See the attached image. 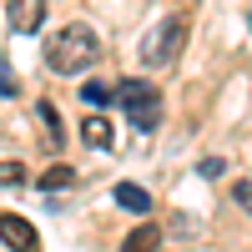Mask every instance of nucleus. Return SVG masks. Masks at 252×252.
<instances>
[{
  "label": "nucleus",
  "mask_w": 252,
  "mask_h": 252,
  "mask_svg": "<svg viewBox=\"0 0 252 252\" xmlns=\"http://www.w3.org/2000/svg\"><path fill=\"white\" fill-rule=\"evenodd\" d=\"M96 56H101V35L86 26V20H71V26H61V31L51 35L46 66H51L56 76H81Z\"/></svg>",
  "instance_id": "1"
},
{
  "label": "nucleus",
  "mask_w": 252,
  "mask_h": 252,
  "mask_svg": "<svg viewBox=\"0 0 252 252\" xmlns=\"http://www.w3.org/2000/svg\"><path fill=\"white\" fill-rule=\"evenodd\" d=\"M116 96H121V106H126L136 131H157L161 126V91L152 81H116Z\"/></svg>",
  "instance_id": "2"
},
{
  "label": "nucleus",
  "mask_w": 252,
  "mask_h": 252,
  "mask_svg": "<svg viewBox=\"0 0 252 252\" xmlns=\"http://www.w3.org/2000/svg\"><path fill=\"white\" fill-rule=\"evenodd\" d=\"M182 40H187V26H182V20H161V26L141 40V61H146V66H172L177 51H182Z\"/></svg>",
  "instance_id": "3"
},
{
  "label": "nucleus",
  "mask_w": 252,
  "mask_h": 252,
  "mask_svg": "<svg viewBox=\"0 0 252 252\" xmlns=\"http://www.w3.org/2000/svg\"><path fill=\"white\" fill-rule=\"evenodd\" d=\"M0 242L15 247V252H40V237H35V227L26 217H15V212H0Z\"/></svg>",
  "instance_id": "4"
},
{
  "label": "nucleus",
  "mask_w": 252,
  "mask_h": 252,
  "mask_svg": "<svg viewBox=\"0 0 252 252\" xmlns=\"http://www.w3.org/2000/svg\"><path fill=\"white\" fill-rule=\"evenodd\" d=\"M40 20H46V0H10V31L15 35L40 31Z\"/></svg>",
  "instance_id": "5"
},
{
  "label": "nucleus",
  "mask_w": 252,
  "mask_h": 252,
  "mask_svg": "<svg viewBox=\"0 0 252 252\" xmlns=\"http://www.w3.org/2000/svg\"><path fill=\"white\" fill-rule=\"evenodd\" d=\"M81 141H86L91 152H106V146L116 141V136H111V121L101 116V111H86V121H81Z\"/></svg>",
  "instance_id": "6"
},
{
  "label": "nucleus",
  "mask_w": 252,
  "mask_h": 252,
  "mask_svg": "<svg viewBox=\"0 0 252 252\" xmlns=\"http://www.w3.org/2000/svg\"><path fill=\"white\" fill-rule=\"evenodd\" d=\"M116 207H126V212L146 217V212H152V192H146V187H131V182H121V187H116Z\"/></svg>",
  "instance_id": "7"
},
{
  "label": "nucleus",
  "mask_w": 252,
  "mask_h": 252,
  "mask_svg": "<svg viewBox=\"0 0 252 252\" xmlns=\"http://www.w3.org/2000/svg\"><path fill=\"white\" fill-rule=\"evenodd\" d=\"M157 242H161V227L146 222V227H136V232L121 242V252H157Z\"/></svg>",
  "instance_id": "8"
},
{
  "label": "nucleus",
  "mask_w": 252,
  "mask_h": 252,
  "mask_svg": "<svg viewBox=\"0 0 252 252\" xmlns=\"http://www.w3.org/2000/svg\"><path fill=\"white\" fill-rule=\"evenodd\" d=\"M111 96H116V86H111V81H86V86H81V101H86L91 111H96V106H106Z\"/></svg>",
  "instance_id": "9"
},
{
  "label": "nucleus",
  "mask_w": 252,
  "mask_h": 252,
  "mask_svg": "<svg viewBox=\"0 0 252 252\" xmlns=\"http://www.w3.org/2000/svg\"><path fill=\"white\" fill-rule=\"evenodd\" d=\"M71 177H76L71 166H51V172L40 177V192H56V187H71Z\"/></svg>",
  "instance_id": "10"
},
{
  "label": "nucleus",
  "mask_w": 252,
  "mask_h": 252,
  "mask_svg": "<svg viewBox=\"0 0 252 252\" xmlns=\"http://www.w3.org/2000/svg\"><path fill=\"white\" fill-rule=\"evenodd\" d=\"M40 121H46L51 146H61V116H56V106H51V101H40Z\"/></svg>",
  "instance_id": "11"
},
{
  "label": "nucleus",
  "mask_w": 252,
  "mask_h": 252,
  "mask_svg": "<svg viewBox=\"0 0 252 252\" xmlns=\"http://www.w3.org/2000/svg\"><path fill=\"white\" fill-rule=\"evenodd\" d=\"M0 96H15V71H10L5 51H0Z\"/></svg>",
  "instance_id": "12"
},
{
  "label": "nucleus",
  "mask_w": 252,
  "mask_h": 252,
  "mask_svg": "<svg viewBox=\"0 0 252 252\" xmlns=\"http://www.w3.org/2000/svg\"><path fill=\"white\" fill-rule=\"evenodd\" d=\"M0 182H10V187H20V182H26V172H20V161H0Z\"/></svg>",
  "instance_id": "13"
},
{
  "label": "nucleus",
  "mask_w": 252,
  "mask_h": 252,
  "mask_svg": "<svg viewBox=\"0 0 252 252\" xmlns=\"http://www.w3.org/2000/svg\"><path fill=\"white\" fill-rule=\"evenodd\" d=\"M232 202L242 207V212H252V182H237L232 187Z\"/></svg>",
  "instance_id": "14"
},
{
  "label": "nucleus",
  "mask_w": 252,
  "mask_h": 252,
  "mask_svg": "<svg viewBox=\"0 0 252 252\" xmlns=\"http://www.w3.org/2000/svg\"><path fill=\"white\" fill-rule=\"evenodd\" d=\"M197 172H202L207 182H212V177H222V172H227V161H222V157H207V161L197 166Z\"/></svg>",
  "instance_id": "15"
},
{
  "label": "nucleus",
  "mask_w": 252,
  "mask_h": 252,
  "mask_svg": "<svg viewBox=\"0 0 252 252\" xmlns=\"http://www.w3.org/2000/svg\"><path fill=\"white\" fill-rule=\"evenodd\" d=\"M247 26H252V15H247Z\"/></svg>",
  "instance_id": "16"
}]
</instances>
